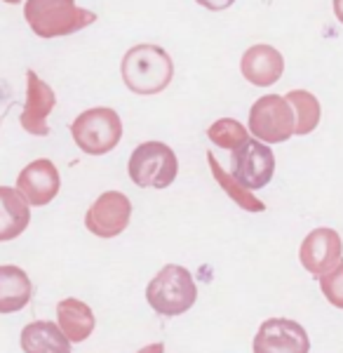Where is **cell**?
Instances as JSON below:
<instances>
[{"instance_id":"cell-12","label":"cell","mask_w":343,"mask_h":353,"mask_svg":"<svg viewBox=\"0 0 343 353\" xmlns=\"http://www.w3.org/2000/svg\"><path fill=\"white\" fill-rule=\"evenodd\" d=\"M59 170L48 158H38V161L28 163L19 172V176H17V189L21 191V196L33 208H43V205L52 203L54 196L59 193Z\"/></svg>"},{"instance_id":"cell-1","label":"cell","mask_w":343,"mask_h":353,"mask_svg":"<svg viewBox=\"0 0 343 353\" xmlns=\"http://www.w3.org/2000/svg\"><path fill=\"white\" fill-rule=\"evenodd\" d=\"M120 73L134 94H158L174 78V61L160 45L141 43L125 52Z\"/></svg>"},{"instance_id":"cell-6","label":"cell","mask_w":343,"mask_h":353,"mask_svg":"<svg viewBox=\"0 0 343 353\" xmlns=\"http://www.w3.org/2000/svg\"><path fill=\"white\" fill-rule=\"evenodd\" d=\"M249 132L264 144H282L296 134V116L287 97H259L249 109Z\"/></svg>"},{"instance_id":"cell-5","label":"cell","mask_w":343,"mask_h":353,"mask_svg":"<svg viewBox=\"0 0 343 353\" xmlns=\"http://www.w3.org/2000/svg\"><path fill=\"white\" fill-rule=\"evenodd\" d=\"M129 179L141 189H167L179 172L176 153L163 141H144L129 156Z\"/></svg>"},{"instance_id":"cell-9","label":"cell","mask_w":343,"mask_h":353,"mask_svg":"<svg viewBox=\"0 0 343 353\" xmlns=\"http://www.w3.org/2000/svg\"><path fill=\"white\" fill-rule=\"evenodd\" d=\"M341 257H343V241L339 233L334 229H329V226L313 229L299 248L301 266H304L313 278H318V281L324 273L336 269L343 261Z\"/></svg>"},{"instance_id":"cell-24","label":"cell","mask_w":343,"mask_h":353,"mask_svg":"<svg viewBox=\"0 0 343 353\" xmlns=\"http://www.w3.org/2000/svg\"><path fill=\"white\" fill-rule=\"evenodd\" d=\"M334 14H336V19L343 24V0H334Z\"/></svg>"},{"instance_id":"cell-2","label":"cell","mask_w":343,"mask_h":353,"mask_svg":"<svg viewBox=\"0 0 343 353\" xmlns=\"http://www.w3.org/2000/svg\"><path fill=\"white\" fill-rule=\"evenodd\" d=\"M24 17L40 38L71 36L96 21V14L76 5V0H26Z\"/></svg>"},{"instance_id":"cell-10","label":"cell","mask_w":343,"mask_h":353,"mask_svg":"<svg viewBox=\"0 0 343 353\" xmlns=\"http://www.w3.org/2000/svg\"><path fill=\"white\" fill-rule=\"evenodd\" d=\"M254 353H308L311 351V339H308L306 327L301 323L289 321V318H268L256 330Z\"/></svg>"},{"instance_id":"cell-21","label":"cell","mask_w":343,"mask_h":353,"mask_svg":"<svg viewBox=\"0 0 343 353\" xmlns=\"http://www.w3.org/2000/svg\"><path fill=\"white\" fill-rule=\"evenodd\" d=\"M320 290H322L324 299H327L334 309L343 311V261L336 269H331L329 273H324V276L320 278Z\"/></svg>"},{"instance_id":"cell-3","label":"cell","mask_w":343,"mask_h":353,"mask_svg":"<svg viewBox=\"0 0 343 353\" xmlns=\"http://www.w3.org/2000/svg\"><path fill=\"white\" fill-rule=\"evenodd\" d=\"M146 299L151 309L160 316L174 318L193 309L198 299V285L186 266L165 264L156 273V278L148 283Z\"/></svg>"},{"instance_id":"cell-13","label":"cell","mask_w":343,"mask_h":353,"mask_svg":"<svg viewBox=\"0 0 343 353\" xmlns=\"http://www.w3.org/2000/svg\"><path fill=\"white\" fill-rule=\"evenodd\" d=\"M240 71H242L245 81H249L256 88H268L276 85L284 73V57L280 54L273 45H251L245 50L242 59H240Z\"/></svg>"},{"instance_id":"cell-18","label":"cell","mask_w":343,"mask_h":353,"mask_svg":"<svg viewBox=\"0 0 343 353\" xmlns=\"http://www.w3.org/2000/svg\"><path fill=\"white\" fill-rule=\"evenodd\" d=\"M207 163H209V170H211V176L216 179V184L224 189V193L228 198H231L233 203L238 205V208L247 210V212H264L266 210V203L259 201V198L251 193L247 186H242L240 181L236 179V174L233 172H226L224 168H221L219 158L214 156L211 151H207Z\"/></svg>"},{"instance_id":"cell-23","label":"cell","mask_w":343,"mask_h":353,"mask_svg":"<svg viewBox=\"0 0 343 353\" xmlns=\"http://www.w3.org/2000/svg\"><path fill=\"white\" fill-rule=\"evenodd\" d=\"M136 353H165V346L163 344H148V346H144V349L136 351Z\"/></svg>"},{"instance_id":"cell-15","label":"cell","mask_w":343,"mask_h":353,"mask_svg":"<svg viewBox=\"0 0 343 353\" xmlns=\"http://www.w3.org/2000/svg\"><path fill=\"white\" fill-rule=\"evenodd\" d=\"M24 353H71V339L59 325L50 321H36L21 330Z\"/></svg>"},{"instance_id":"cell-4","label":"cell","mask_w":343,"mask_h":353,"mask_svg":"<svg viewBox=\"0 0 343 353\" xmlns=\"http://www.w3.org/2000/svg\"><path fill=\"white\" fill-rule=\"evenodd\" d=\"M71 134L80 151H85L87 156H104L116 149L118 141L123 139V121L108 106H96V109L83 111L71 123Z\"/></svg>"},{"instance_id":"cell-19","label":"cell","mask_w":343,"mask_h":353,"mask_svg":"<svg viewBox=\"0 0 343 353\" xmlns=\"http://www.w3.org/2000/svg\"><path fill=\"white\" fill-rule=\"evenodd\" d=\"M287 101L294 109L296 116V134H311L313 130L320 125V118H322V109H320L318 97L308 90H291L287 94Z\"/></svg>"},{"instance_id":"cell-14","label":"cell","mask_w":343,"mask_h":353,"mask_svg":"<svg viewBox=\"0 0 343 353\" xmlns=\"http://www.w3.org/2000/svg\"><path fill=\"white\" fill-rule=\"evenodd\" d=\"M31 221V205L19 189L0 186V243L14 241Z\"/></svg>"},{"instance_id":"cell-22","label":"cell","mask_w":343,"mask_h":353,"mask_svg":"<svg viewBox=\"0 0 343 353\" xmlns=\"http://www.w3.org/2000/svg\"><path fill=\"white\" fill-rule=\"evenodd\" d=\"M198 5H202L205 10H211V12H221V10L231 8L236 0H196Z\"/></svg>"},{"instance_id":"cell-11","label":"cell","mask_w":343,"mask_h":353,"mask_svg":"<svg viewBox=\"0 0 343 353\" xmlns=\"http://www.w3.org/2000/svg\"><path fill=\"white\" fill-rule=\"evenodd\" d=\"M56 104V94L43 78L38 76L33 68L26 71V101H24V111H21V128L28 134L36 137H48L50 134V125L48 116Z\"/></svg>"},{"instance_id":"cell-20","label":"cell","mask_w":343,"mask_h":353,"mask_svg":"<svg viewBox=\"0 0 343 353\" xmlns=\"http://www.w3.org/2000/svg\"><path fill=\"white\" fill-rule=\"evenodd\" d=\"M207 137L214 146L236 153L240 146H245L249 141V130L242 123L233 121V118H219L216 123L209 125Z\"/></svg>"},{"instance_id":"cell-8","label":"cell","mask_w":343,"mask_h":353,"mask_svg":"<svg viewBox=\"0 0 343 353\" xmlns=\"http://www.w3.org/2000/svg\"><path fill=\"white\" fill-rule=\"evenodd\" d=\"M129 219H132L129 198L120 191H106L87 210L85 226L99 238H116L129 226Z\"/></svg>"},{"instance_id":"cell-25","label":"cell","mask_w":343,"mask_h":353,"mask_svg":"<svg viewBox=\"0 0 343 353\" xmlns=\"http://www.w3.org/2000/svg\"><path fill=\"white\" fill-rule=\"evenodd\" d=\"M3 3H10V5H19L21 0H3Z\"/></svg>"},{"instance_id":"cell-17","label":"cell","mask_w":343,"mask_h":353,"mask_svg":"<svg viewBox=\"0 0 343 353\" xmlns=\"http://www.w3.org/2000/svg\"><path fill=\"white\" fill-rule=\"evenodd\" d=\"M31 281L19 266H0V313H14L24 309L31 299Z\"/></svg>"},{"instance_id":"cell-16","label":"cell","mask_w":343,"mask_h":353,"mask_svg":"<svg viewBox=\"0 0 343 353\" xmlns=\"http://www.w3.org/2000/svg\"><path fill=\"white\" fill-rule=\"evenodd\" d=\"M56 321H59V327L64 330L73 344L87 339L96 325L92 309L80 299H61L56 304Z\"/></svg>"},{"instance_id":"cell-7","label":"cell","mask_w":343,"mask_h":353,"mask_svg":"<svg viewBox=\"0 0 343 353\" xmlns=\"http://www.w3.org/2000/svg\"><path fill=\"white\" fill-rule=\"evenodd\" d=\"M233 174L249 191H259L271 184L276 174V156L271 144L259 139H249L245 146L233 153Z\"/></svg>"}]
</instances>
